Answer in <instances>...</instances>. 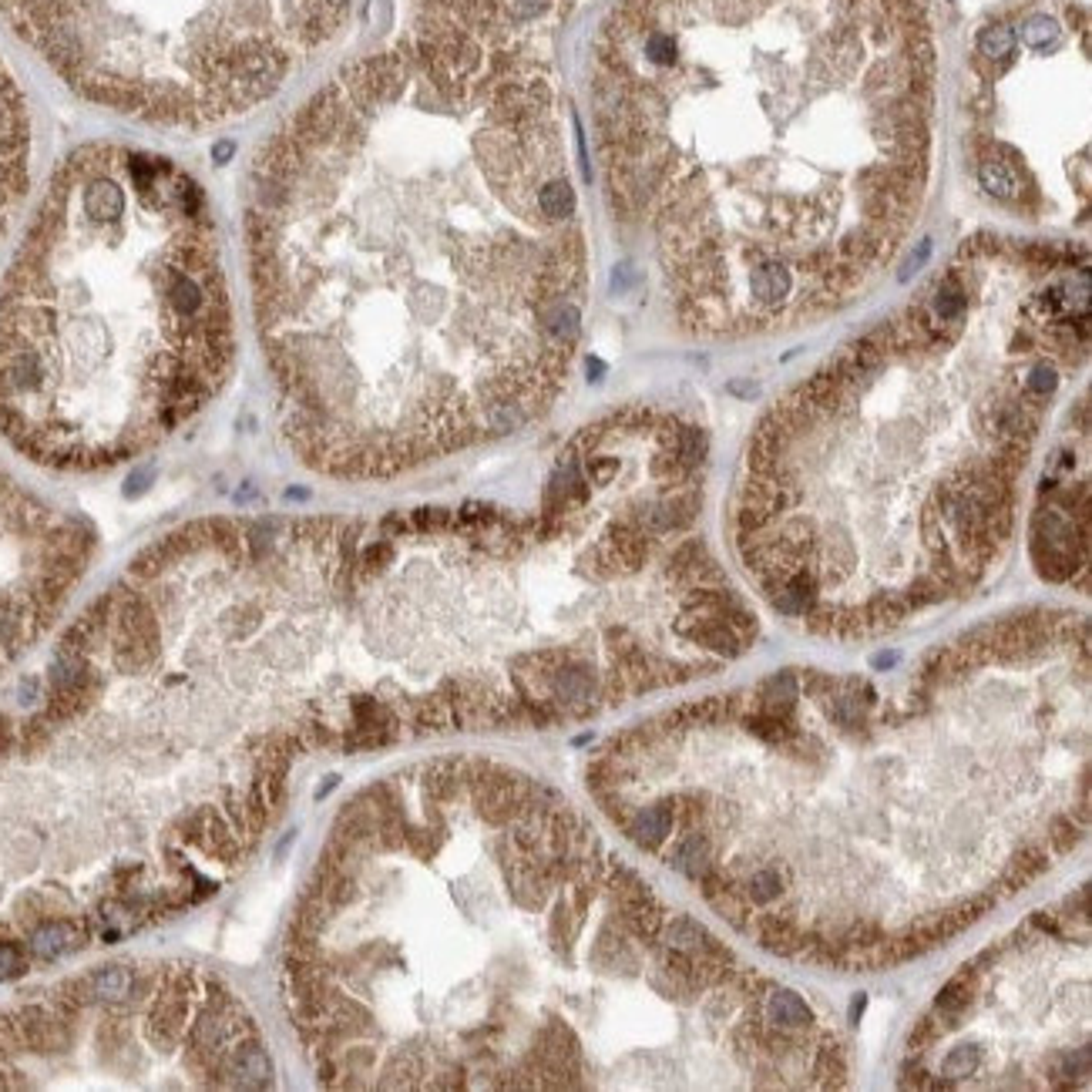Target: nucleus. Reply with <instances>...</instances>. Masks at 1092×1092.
Masks as SVG:
<instances>
[{
  "label": "nucleus",
  "mask_w": 1092,
  "mask_h": 1092,
  "mask_svg": "<svg viewBox=\"0 0 1092 1092\" xmlns=\"http://www.w3.org/2000/svg\"><path fill=\"white\" fill-rule=\"evenodd\" d=\"M246 333L286 451L393 481L559 400L588 242L545 74L494 48L464 128H414L410 44L350 64L242 168Z\"/></svg>",
  "instance_id": "obj_1"
},
{
  "label": "nucleus",
  "mask_w": 1092,
  "mask_h": 1092,
  "mask_svg": "<svg viewBox=\"0 0 1092 1092\" xmlns=\"http://www.w3.org/2000/svg\"><path fill=\"white\" fill-rule=\"evenodd\" d=\"M246 336L236 239L199 168L84 142L0 262V438L54 475H105L192 428Z\"/></svg>",
  "instance_id": "obj_2"
},
{
  "label": "nucleus",
  "mask_w": 1092,
  "mask_h": 1092,
  "mask_svg": "<svg viewBox=\"0 0 1092 1092\" xmlns=\"http://www.w3.org/2000/svg\"><path fill=\"white\" fill-rule=\"evenodd\" d=\"M273 1049L226 974L121 958L0 1012V1089H269Z\"/></svg>",
  "instance_id": "obj_3"
},
{
  "label": "nucleus",
  "mask_w": 1092,
  "mask_h": 1092,
  "mask_svg": "<svg viewBox=\"0 0 1092 1092\" xmlns=\"http://www.w3.org/2000/svg\"><path fill=\"white\" fill-rule=\"evenodd\" d=\"M95 555L98 534L88 518L0 461V673L58 626Z\"/></svg>",
  "instance_id": "obj_4"
},
{
  "label": "nucleus",
  "mask_w": 1092,
  "mask_h": 1092,
  "mask_svg": "<svg viewBox=\"0 0 1092 1092\" xmlns=\"http://www.w3.org/2000/svg\"><path fill=\"white\" fill-rule=\"evenodd\" d=\"M974 992H978V968L974 965H965L962 972L941 985L938 998H935V1021H938L941 1032L955 1029L958 1019L972 1009Z\"/></svg>",
  "instance_id": "obj_5"
},
{
  "label": "nucleus",
  "mask_w": 1092,
  "mask_h": 1092,
  "mask_svg": "<svg viewBox=\"0 0 1092 1092\" xmlns=\"http://www.w3.org/2000/svg\"><path fill=\"white\" fill-rule=\"evenodd\" d=\"M673 824H676V807L673 804H655V807H645L639 814H629V820L622 824L629 841L642 851H659L669 833H673Z\"/></svg>",
  "instance_id": "obj_6"
},
{
  "label": "nucleus",
  "mask_w": 1092,
  "mask_h": 1092,
  "mask_svg": "<svg viewBox=\"0 0 1092 1092\" xmlns=\"http://www.w3.org/2000/svg\"><path fill=\"white\" fill-rule=\"evenodd\" d=\"M763 1021L773 1025V1029H786V1032H800L814 1021V1012L804 1002V995H796L790 988H770L767 998H763Z\"/></svg>",
  "instance_id": "obj_7"
},
{
  "label": "nucleus",
  "mask_w": 1092,
  "mask_h": 1092,
  "mask_svg": "<svg viewBox=\"0 0 1092 1092\" xmlns=\"http://www.w3.org/2000/svg\"><path fill=\"white\" fill-rule=\"evenodd\" d=\"M796 700H800V679H796V673L784 669V673H773L770 679H763L753 706L777 716V720H796Z\"/></svg>",
  "instance_id": "obj_8"
},
{
  "label": "nucleus",
  "mask_w": 1092,
  "mask_h": 1092,
  "mask_svg": "<svg viewBox=\"0 0 1092 1092\" xmlns=\"http://www.w3.org/2000/svg\"><path fill=\"white\" fill-rule=\"evenodd\" d=\"M665 864L676 867V871H682V874H686V878L692 880V884H696V880H700L702 874H706V871L712 867V843H710V837H706L702 831H689L686 837H679L676 847H673V851L665 854Z\"/></svg>",
  "instance_id": "obj_9"
},
{
  "label": "nucleus",
  "mask_w": 1092,
  "mask_h": 1092,
  "mask_svg": "<svg viewBox=\"0 0 1092 1092\" xmlns=\"http://www.w3.org/2000/svg\"><path fill=\"white\" fill-rule=\"evenodd\" d=\"M659 935H663V941L669 948L689 951V955H696V951H726L723 945L712 938L700 921H692V918H673L669 925H663Z\"/></svg>",
  "instance_id": "obj_10"
},
{
  "label": "nucleus",
  "mask_w": 1092,
  "mask_h": 1092,
  "mask_svg": "<svg viewBox=\"0 0 1092 1092\" xmlns=\"http://www.w3.org/2000/svg\"><path fill=\"white\" fill-rule=\"evenodd\" d=\"M982 185L1002 202H1015L1021 195V175L1005 155H988L982 162Z\"/></svg>",
  "instance_id": "obj_11"
},
{
  "label": "nucleus",
  "mask_w": 1092,
  "mask_h": 1092,
  "mask_svg": "<svg viewBox=\"0 0 1092 1092\" xmlns=\"http://www.w3.org/2000/svg\"><path fill=\"white\" fill-rule=\"evenodd\" d=\"M739 894L747 898L749 908H770L773 901H780V894H784V878H780V871L777 867H760V871H753L749 878L737 880Z\"/></svg>",
  "instance_id": "obj_12"
},
{
  "label": "nucleus",
  "mask_w": 1092,
  "mask_h": 1092,
  "mask_svg": "<svg viewBox=\"0 0 1092 1092\" xmlns=\"http://www.w3.org/2000/svg\"><path fill=\"white\" fill-rule=\"evenodd\" d=\"M978 1068H982V1049H978V1045H958V1049H951L938 1066L941 1089H955L958 1082L974 1076Z\"/></svg>",
  "instance_id": "obj_13"
},
{
  "label": "nucleus",
  "mask_w": 1092,
  "mask_h": 1092,
  "mask_svg": "<svg viewBox=\"0 0 1092 1092\" xmlns=\"http://www.w3.org/2000/svg\"><path fill=\"white\" fill-rule=\"evenodd\" d=\"M978 44H982V54H985V58L1002 61V58H1009L1012 48H1015V34H1012V27H1005V24H992L982 31Z\"/></svg>",
  "instance_id": "obj_14"
},
{
  "label": "nucleus",
  "mask_w": 1092,
  "mask_h": 1092,
  "mask_svg": "<svg viewBox=\"0 0 1092 1092\" xmlns=\"http://www.w3.org/2000/svg\"><path fill=\"white\" fill-rule=\"evenodd\" d=\"M1021 37H1025L1032 48H1049V44H1056L1059 41V24L1052 17L1039 14V17H1029V21L1021 24Z\"/></svg>",
  "instance_id": "obj_15"
},
{
  "label": "nucleus",
  "mask_w": 1092,
  "mask_h": 1092,
  "mask_svg": "<svg viewBox=\"0 0 1092 1092\" xmlns=\"http://www.w3.org/2000/svg\"><path fill=\"white\" fill-rule=\"evenodd\" d=\"M1056 387H1059L1056 367H1049V363L1032 367L1029 370V377H1025V393H1029V397H1039V400H1049Z\"/></svg>",
  "instance_id": "obj_16"
},
{
  "label": "nucleus",
  "mask_w": 1092,
  "mask_h": 1092,
  "mask_svg": "<svg viewBox=\"0 0 1092 1092\" xmlns=\"http://www.w3.org/2000/svg\"><path fill=\"white\" fill-rule=\"evenodd\" d=\"M1079 841V824L1062 814V817L1052 820V827H1049V847H1056L1059 854H1066L1072 843Z\"/></svg>",
  "instance_id": "obj_17"
},
{
  "label": "nucleus",
  "mask_w": 1092,
  "mask_h": 1092,
  "mask_svg": "<svg viewBox=\"0 0 1092 1092\" xmlns=\"http://www.w3.org/2000/svg\"><path fill=\"white\" fill-rule=\"evenodd\" d=\"M864 1009H867V995L864 992H857L854 998H851V1009H847V1021H861V1015H864Z\"/></svg>",
  "instance_id": "obj_18"
},
{
  "label": "nucleus",
  "mask_w": 1092,
  "mask_h": 1092,
  "mask_svg": "<svg viewBox=\"0 0 1092 1092\" xmlns=\"http://www.w3.org/2000/svg\"><path fill=\"white\" fill-rule=\"evenodd\" d=\"M901 663V653H878L874 655V669H894V665Z\"/></svg>",
  "instance_id": "obj_19"
}]
</instances>
